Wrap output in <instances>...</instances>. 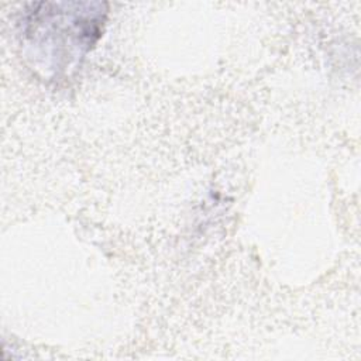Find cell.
Masks as SVG:
<instances>
[{
    "instance_id": "1",
    "label": "cell",
    "mask_w": 361,
    "mask_h": 361,
    "mask_svg": "<svg viewBox=\"0 0 361 361\" xmlns=\"http://www.w3.org/2000/svg\"><path fill=\"white\" fill-rule=\"evenodd\" d=\"M107 4L100 1L31 3L21 20L24 44L38 69L63 76L102 37Z\"/></svg>"
}]
</instances>
